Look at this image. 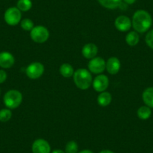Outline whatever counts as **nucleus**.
<instances>
[{
    "label": "nucleus",
    "instance_id": "nucleus-13",
    "mask_svg": "<svg viewBox=\"0 0 153 153\" xmlns=\"http://www.w3.org/2000/svg\"><path fill=\"white\" fill-rule=\"evenodd\" d=\"M98 47L92 43H89L85 45L82 49V55L88 59H92L96 56L98 53Z\"/></svg>",
    "mask_w": 153,
    "mask_h": 153
},
{
    "label": "nucleus",
    "instance_id": "nucleus-19",
    "mask_svg": "<svg viewBox=\"0 0 153 153\" xmlns=\"http://www.w3.org/2000/svg\"><path fill=\"white\" fill-rule=\"evenodd\" d=\"M137 117H139V119H140V120H148V119L151 117L152 115L151 108L146 105L141 106V107L137 110Z\"/></svg>",
    "mask_w": 153,
    "mask_h": 153
},
{
    "label": "nucleus",
    "instance_id": "nucleus-2",
    "mask_svg": "<svg viewBox=\"0 0 153 153\" xmlns=\"http://www.w3.org/2000/svg\"><path fill=\"white\" fill-rule=\"evenodd\" d=\"M74 84L81 90H86L92 83V76L91 72L85 68H79L75 71L73 75Z\"/></svg>",
    "mask_w": 153,
    "mask_h": 153
},
{
    "label": "nucleus",
    "instance_id": "nucleus-15",
    "mask_svg": "<svg viewBox=\"0 0 153 153\" xmlns=\"http://www.w3.org/2000/svg\"><path fill=\"white\" fill-rule=\"evenodd\" d=\"M97 101H98V105H100L101 107H107L112 101L111 94L106 91L101 92L98 96Z\"/></svg>",
    "mask_w": 153,
    "mask_h": 153
},
{
    "label": "nucleus",
    "instance_id": "nucleus-11",
    "mask_svg": "<svg viewBox=\"0 0 153 153\" xmlns=\"http://www.w3.org/2000/svg\"><path fill=\"white\" fill-rule=\"evenodd\" d=\"M15 63L14 56L8 51L0 52V67L4 69H8L12 67Z\"/></svg>",
    "mask_w": 153,
    "mask_h": 153
},
{
    "label": "nucleus",
    "instance_id": "nucleus-12",
    "mask_svg": "<svg viewBox=\"0 0 153 153\" xmlns=\"http://www.w3.org/2000/svg\"><path fill=\"white\" fill-rule=\"evenodd\" d=\"M121 62L117 57H110L106 62V69L110 74H117L120 70Z\"/></svg>",
    "mask_w": 153,
    "mask_h": 153
},
{
    "label": "nucleus",
    "instance_id": "nucleus-10",
    "mask_svg": "<svg viewBox=\"0 0 153 153\" xmlns=\"http://www.w3.org/2000/svg\"><path fill=\"white\" fill-rule=\"evenodd\" d=\"M115 27L120 32H127L132 26V23L128 17L125 15L119 16L115 20Z\"/></svg>",
    "mask_w": 153,
    "mask_h": 153
},
{
    "label": "nucleus",
    "instance_id": "nucleus-4",
    "mask_svg": "<svg viewBox=\"0 0 153 153\" xmlns=\"http://www.w3.org/2000/svg\"><path fill=\"white\" fill-rule=\"evenodd\" d=\"M30 37L35 43L42 44L48 40L50 32L45 26H36L30 31Z\"/></svg>",
    "mask_w": 153,
    "mask_h": 153
},
{
    "label": "nucleus",
    "instance_id": "nucleus-25",
    "mask_svg": "<svg viewBox=\"0 0 153 153\" xmlns=\"http://www.w3.org/2000/svg\"><path fill=\"white\" fill-rule=\"evenodd\" d=\"M7 77H8V74L6 71L3 69H0V84L5 83V80H7Z\"/></svg>",
    "mask_w": 153,
    "mask_h": 153
},
{
    "label": "nucleus",
    "instance_id": "nucleus-18",
    "mask_svg": "<svg viewBox=\"0 0 153 153\" xmlns=\"http://www.w3.org/2000/svg\"><path fill=\"white\" fill-rule=\"evenodd\" d=\"M59 72L62 76L65 78H69L74 75V70L71 65L69 63H63L59 68Z\"/></svg>",
    "mask_w": 153,
    "mask_h": 153
},
{
    "label": "nucleus",
    "instance_id": "nucleus-7",
    "mask_svg": "<svg viewBox=\"0 0 153 153\" xmlns=\"http://www.w3.org/2000/svg\"><path fill=\"white\" fill-rule=\"evenodd\" d=\"M88 68L91 73L101 74L106 69V62L101 57H95L88 63Z\"/></svg>",
    "mask_w": 153,
    "mask_h": 153
},
{
    "label": "nucleus",
    "instance_id": "nucleus-6",
    "mask_svg": "<svg viewBox=\"0 0 153 153\" xmlns=\"http://www.w3.org/2000/svg\"><path fill=\"white\" fill-rule=\"evenodd\" d=\"M45 72V66L42 63L35 62L27 66L26 69V76L32 80L40 78Z\"/></svg>",
    "mask_w": 153,
    "mask_h": 153
},
{
    "label": "nucleus",
    "instance_id": "nucleus-26",
    "mask_svg": "<svg viewBox=\"0 0 153 153\" xmlns=\"http://www.w3.org/2000/svg\"><path fill=\"white\" fill-rule=\"evenodd\" d=\"M137 0H124V2H126V4H128V5H132V4L134 3Z\"/></svg>",
    "mask_w": 153,
    "mask_h": 153
},
{
    "label": "nucleus",
    "instance_id": "nucleus-16",
    "mask_svg": "<svg viewBox=\"0 0 153 153\" xmlns=\"http://www.w3.org/2000/svg\"><path fill=\"white\" fill-rule=\"evenodd\" d=\"M98 3L107 9H116L120 6L122 0H98Z\"/></svg>",
    "mask_w": 153,
    "mask_h": 153
},
{
    "label": "nucleus",
    "instance_id": "nucleus-20",
    "mask_svg": "<svg viewBox=\"0 0 153 153\" xmlns=\"http://www.w3.org/2000/svg\"><path fill=\"white\" fill-rule=\"evenodd\" d=\"M32 7V2L31 0H18L17 3V8L23 12L29 11Z\"/></svg>",
    "mask_w": 153,
    "mask_h": 153
},
{
    "label": "nucleus",
    "instance_id": "nucleus-3",
    "mask_svg": "<svg viewBox=\"0 0 153 153\" xmlns=\"http://www.w3.org/2000/svg\"><path fill=\"white\" fill-rule=\"evenodd\" d=\"M23 101V95L16 89H11L4 95L3 102L5 107L8 109H16L21 104Z\"/></svg>",
    "mask_w": 153,
    "mask_h": 153
},
{
    "label": "nucleus",
    "instance_id": "nucleus-29",
    "mask_svg": "<svg viewBox=\"0 0 153 153\" xmlns=\"http://www.w3.org/2000/svg\"><path fill=\"white\" fill-rule=\"evenodd\" d=\"M51 153H65L64 150L62 149H54Z\"/></svg>",
    "mask_w": 153,
    "mask_h": 153
},
{
    "label": "nucleus",
    "instance_id": "nucleus-8",
    "mask_svg": "<svg viewBox=\"0 0 153 153\" xmlns=\"http://www.w3.org/2000/svg\"><path fill=\"white\" fill-rule=\"evenodd\" d=\"M32 153H51V147L49 143L45 139H37L32 145Z\"/></svg>",
    "mask_w": 153,
    "mask_h": 153
},
{
    "label": "nucleus",
    "instance_id": "nucleus-22",
    "mask_svg": "<svg viewBox=\"0 0 153 153\" xmlns=\"http://www.w3.org/2000/svg\"><path fill=\"white\" fill-rule=\"evenodd\" d=\"M65 153H77L78 152V144L76 141L70 140L66 143L65 148Z\"/></svg>",
    "mask_w": 153,
    "mask_h": 153
},
{
    "label": "nucleus",
    "instance_id": "nucleus-23",
    "mask_svg": "<svg viewBox=\"0 0 153 153\" xmlns=\"http://www.w3.org/2000/svg\"><path fill=\"white\" fill-rule=\"evenodd\" d=\"M20 26L25 31H31L35 27L33 21L29 18L23 19V20H21L20 21Z\"/></svg>",
    "mask_w": 153,
    "mask_h": 153
},
{
    "label": "nucleus",
    "instance_id": "nucleus-9",
    "mask_svg": "<svg viewBox=\"0 0 153 153\" xmlns=\"http://www.w3.org/2000/svg\"><path fill=\"white\" fill-rule=\"evenodd\" d=\"M109 86V79L106 75L99 74L92 80V86L98 92H104Z\"/></svg>",
    "mask_w": 153,
    "mask_h": 153
},
{
    "label": "nucleus",
    "instance_id": "nucleus-21",
    "mask_svg": "<svg viewBox=\"0 0 153 153\" xmlns=\"http://www.w3.org/2000/svg\"><path fill=\"white\" fill-rule=\"evenodd\" d=\"M12 117V112L11 109L4 108L0 110V122L6 123L8 122Z\"/></svg>",
    "mask_w": 153,
    "mask_h": 153
},
{
    "label": "nucleus",
    "instance_id": "nucleus-28",
    "mask_svg": "<svg viewBox=\"0 0 153 153\" xmlns=\"http://www.w3.org/2000/svg\"><path fill=\"white\" fill-rule=\"evenodd\" d=\"M99 153H115V152L110 149H104V150H101Z\"/></svg>",
    "mask_w": 153,
    "mask_h": 153
},
{
    "label": "nucleus",
    "instance_id": "nucleus-17",
    "mask_svg": "<svg viewBox=\"0 0 153 153\" xmlns=\"http://www.w3.org/2000/svg\"><path fill=\"white\" fill-rule=\"evenodd\" d=\"M126 42L129 46H136L140 42V36L137 32L136 31H131L128 32L126 36Z\"/></svg>",
    "mask_w": 153,
    "mask_h": 153
},
{
    "label": "nucleus",
    "instance_id": "nucleus-27",
    "mask_svg": "<svg viewBox=\"0 0 153 153\" xmlns=\"http://www.w3.org/2000/svg\"><path fill=\"white\" fill-rule=\"evenodd\" d=\"M77 153H94V152L89 149H83V150H81V151L78 152Z\"/></svg>",
    "mask_w": 153,
    "mask_h": 153
},
{
    "label": "nucleus",
    "instance_id": "nucleus-1",
    "mask_svg": "<svg viewBox=\"0 0 153 153\" xmlns=\"http://www.w3.org/2000/svg\"><path fill=\"white\" fill-rule=\"evenodd\" d=\"M132 26L137 33L147 32L152 24V18L148 11L137 10L132 17Z\"/></svg>",
    "mask_w": 153,
    "mask_h": 153
},
{
    "label": "nucleus",
    "instance_id": "nucleus-24",
    "mask_svg": "<svg viewBox=\"0 0 153 153\" xmlns=\"http://www.w3.org/2000/svg\"><path fill=\"white\" fill-rule=\"evenodd\" d=\"M145 42L146 43L147 46L153 50V29L150 30L146 34L145 38Z\"/></svg>",
    "mask_w": 153,
    "mask_h": 153
},
{
    "label": "nucleus",
    "instance_id": "nucleus-14",
    "mask_svg": "<svg viewBox=\"0 0 153 153\" xmlns=\"http://www.w3.org/2000/svg\"><path fill=\"white\" fill-rule=\"evenodd\" d=\"M142 98L146 105L153 108V87L146 88L143 92Z\"/></svg>",
    "mask_w": 153,
    "mask_h": 153
},
{
    "label": "nucleus",
    "instance_id": "nucleus-5",
    "mask_svg": "<svg viewBox=\"0 0 153 153\" xmlns=\"http://www.w3.org/2000/svg\"><path fill=\"white\" fill-rule=\"evenodd\" d=\"M22 18L21 11L17 7H11L5 11L4 14V20L5 23L11 26H17L20 23Z\"/></svg>",
    "mask_w": 153,
    "mask_h": 153
},
{
    "label": "nucleus",
    "instance_id": "nucleus-30",
    "mask_svg": "<svg viewBox=\"0 0 153 153\" xmlns=\"http://www.w3.org/2000/svg\"><path fill=\"white\" fill-rule=\"evenodd\" d=\"M0 93H1V90H0Z\"/></svg>",
    "mask_w": 153,
    "mask_h": 153
}]
</instances>
